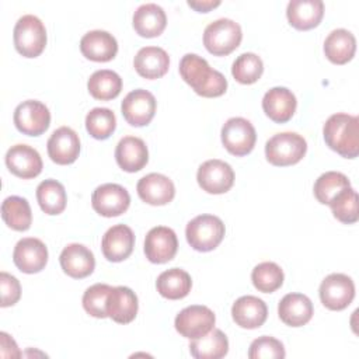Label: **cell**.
I'll list each match as a JSON object with an SVG mask.
<instances>
[{
    "label": "cell",
    "instance_id": "obj_38",
    "mask_svg": "<svg viewBox=\"0 0 359 359\" xmlns=\"http://www.w3.org/2000/svg\"><path fill=\"white\" fill-rule=\"evenodd\" d=\"M116 128V118L109 108H93L86 116L87 132L98 140L108 139Z\"/></svg>",
    "mask_w": 359,
    "mask_h": 359
},
{
    "label": "cell",
    "instance_id": "obj_20",
    "mask_svg": "<svg viewBox=\"0 0 359 359\" xmlns=\"http://www.w3.org/2000/svg\"><path fill=\"white\" fill-rule=\"evenodd\" d=\"M60 266L66 275L74 279H83L93 273L95 258L86 245L73 243L66 245L59 257Z\"/></svg>",
    "mask_w": 359,
    "mask_h": 359
},
{
    "label": "cell",
    "instance_id": "obj_6",
    "mask_svg": "<svg viewBox=\"0 0 359 359\" xmlns=\"http://www.w3.org/2000/svg\"><path fill=\"white\" fill-rule=\"evenodd\" d=\"M243 39L241 27L230 18H219L203 31V45L215 56H226L236 50Z\"/></svg>",
    "mask_w": 359,
    "mask_h": 359
},
{
    "label": "cell",
    "instance_id": "obj_2",
    "mask_svg": "<svg viewBox=\"0 0 359 359\" xmlns=\"http://www.w3.org/2000/svg\"><path fill=\"white\" fill-rule=\"evenodd\" d=\"M327 146L345 158L359 154V118L338 112L331 115L323 128Z\"/></svg>",
    "mask_w": 359,
    "mask_h": 359
},
{
    "label": "cell",
    "instance_id": "obj_17",
    "mask_svg": "<svg viewBox=\"0 0 359 359\" xmlns=\"http://www.w3.org/2000/svg\"><path fill=\"white\" fill-rule=\"evenodd\" d=\"M6 165L11 174L29 180L42 171L41 154L28 144H14L6 153Z\"/></svg>",
    "mask_w": 359,
    "mask_h": 359
},
{
    "label": "cell",
    "instance_id": "obj_16",
    "mask_svg": "<svg viewBox=\"0 0 359 359\" xmlns=\"http://www.w3.org/2000/svg\"><path fill=\"white\" fill-rule=\"evenodd\" d=\"M46 149L53 163L60 165L72 164L80 154L79 135L69 126H60L48 139Z\"/></svg>",
    "mask_w": 359,
    "mask_h": 359
},
{
    "label": "cell",
    "instance_id": "obj_30",
    "mask_svg": "<svg viewBox=\"0 0 359 359\" xmlns=\"http://www.w3.org/2000/svg\"><path fill=\"white\" fill-rule=\"evenodd\" d=\"M356 50V39L348 29L338 28L328 34L324 41V53L335 65L348 63Z\"/></svg>",
    "mask_w": 359,
    "mask_h": 359
},
{
    "label": "cell",
    "instance_id": "obj_11",
    "mask_svg": "<svg viewBox=\"0 0 359 359\" xmlns=\"http://www.w3.org/2000/svg\"><path fill=\"white\" fill-rule=\"evenodd\" d=\"M196 180L205 192L219 195L227 192L233 187L234 171L226 161L212 158L199 165Z\"/></svg>",
    "mask_w": 359,
    "mask_h": 359
},
{
    "label": "cell",
    "instance_id": "obj_31",
    "mask_svg": "<svg viewBox=\"0 0 359 359\" xmlns=\"http://www.w3.org/2000/svg\"><path fill=\"white\" fill-rule=\"evenodd\" d=\"M189 352L195 359H220L229 352V339L222 330L213 328L195 338L189 344Z\"/></svg>",
    "mask_w": 359,
    "mask_h": 359
},
{
    "label": "cell",
    "instance_id": "obj_18",
    "mask_svg": "<svg viewBox=\"0 0 359 359\" xmlns=\"http://www.w3.org/2000/svg\"><path fill=\"white\" fill-rule=\"evenodd\" d=\"M139 198L153 206H163L170 203L175 195L174 182L158 172H150L142 177L136 185Z\"/></svg>",
    "mask_w": 359,
    "mask_h": 359
},
{
    "label": "cell",
    "instance_id": "obj_39",
    "mask_svg": "<svg viewBox=\"0 0 359 359\" xmlns=\"http://www.w3.org/2000/svg\"><path fill=\"white\" fill-rule=\"evenodd\" d=\"M264 72V63L262 59L252 53L245 52L241 53L231 66V74L233 77L241 83V84H252L259 80Z\"/></svg>",
    "mask_w": 359,
    "mask_h": 359
},
{
    "label": "cell",
    "instance_id": "obj_43",
    "mask_svg": "<svg viewBox=\"0 0 359 359\" xmlns=\"http://www.w3.org/2000/svg\"><path fill=\"white\" fill-rule=\"evenodd\" d=\"M0 290H1V307L14 306L21 297V286L15 276L1 272L0 273Z\"/></svg>",
    "mask_w": 359,
    "mask_h": 359
},
{
    "label": "cell",
    "instance_id": "obj_37",
    "mask_svg": "<svg viewBox=\"0 0 359 359\" xmlns=\"http://www.w3.org/2000/svg\"><path fill=\"white\" fill-rule=\"evenodd\" d=\"M283 271L275 262L266 261L258 264L251 272V280L257 290L262 293H272L283 283Z\"/></svg>",
    "mask_w": 359,
    "mask_h": 359
},
{
    "label": "cell",
    "instance_id": "obj_14",
    "mask_svg": "<svg viewBox=\"0 0 359 359\" xmlns=\"http://www.w3.org/2000/svg\"><path fill=\"white\" fill-rule=\"evenodd\" d=\"M154 95L143 88L130 91L121 104V111L125 121L132 126H144L150 123L156 114Z\"/></svg>",
    "mask_w": 359,
    "mask_h": 359
},
{
    "label": "cell",
    "instance_id": "obj_21",
    "mask_svg": "<svg viewBox=\"0 0 359 359\" xmlns=\"http://www.w3.org/2000/svg\"><path fill=\"white\" fill-rule=\"evenodd\" d=\"M296 107V97L286 87H273L268 90L262 98V109L265 115L276 123H285L292 119Z\"/></svg>",
    "mask_w": 359,
    "mask_h": 359
},
{
    "label": "cell",
    "instance_id": "obj_24",
    "mask_svg": "<svg viewBox=\"0 0 359 359\" xmlns=\"http://www.w3.org/2000/svg\"><path fill=\"white\" fill-rule=\"evenodd\" d=\"M80 50L93 62H109L118 52V42L112 34L94 29L83 35L80 39Z\"/></svg>",
    "mask_w": 359,
    "mask_h": 359
},
{
    "label": "cell",
    "instance_id": "obj_35",
    "mask_svg": "<svg viewBox=\"0 0 359 359\" xmlns=\"http://www.w3.org/2000/svg\"><path fill=\"white\" fill-rule=\"evenodd\" d=\"M36 199L42 212L55 216L65 210L67 195L65 187L59 181L45 180L36 188Z\"/></svg>",
    "mask_w": 359,
    "mask_h": 359
},
{
    "label": "cell",
    "instance_id": "obj_42",
    "mask_svg": "<svg viewBox=\"0 0 359 359\" xmlns=\"http://www.w3.org/2000/svg\"><path fill=\"white\" fill-rule=\"evenodd\" d=\"M286 356L283 344L268 335L254 339L248 349L250 359H283Z\"/></svg>",
    "mask_w": 359,
    "mask_h": 359
},
{
    "label": "cell",
    "instance_id": "obj_25",
    "mask_svg": "<svg viewBox=\"0 0 359 359\" xmlns=\"http://www.w3.org/2000/svg\"><path fill=\"white\" fill-rule=\"evenodd\" d=\"M115 160L126 172L140 171L149 161L147 146L140 137L125 136L116 144Z\"/></svg>",
    "mask_w": 359,
    "mask_h": 359
},
{
    "label": "cell",
    "instance_id": "obj_19",
    "mask_svg": "<svg viewBox=\"0 0 359 359\" xmlns=\"http://www.w3.org/2000/svg\"><path fill=\"white\" fill-rule=\"evenodd\" d=\"M135 247V234L126 224H115L102 236L101 250L104 257L112 262L126 259Z\"/></svg>",
    "mask_w": 359,
    "mask_h": 359
},
{
    "label": "cell",
    "instance_id": "obj_41",
    "mask_svg": "<svg viewBox=\"0 0 359 359\" xmlns=\"http://www.w3.org/2000/svg\"><path fill=\"white\" fill-rule=\"evenodd\" d=\"M112 286L107 283H95L90 286L84 294H83V307L84 310L95 317V318H105L108 317L107 314V300L108 294L111 292Z\"/></svg>",
    "mask_w": 359,
    "mask_h": 359
},
{
    "label": "cell",
    "instance_id": "obj_36",
    "mask_svg": "<svg viewBox=\"0 0 359 359\" xmlns=\"http://www.w3.org/2000/svg\"><path fill=\"white\" fill-rule=\"evenodd\" d=\"M351 187V181L348 177L338 171H327L321 174L314 182V196L316 199L323 203L328 205L341 191Z\"/></svg>",
    "mask_w": 359,
    "mask_h": 359
},
{
    "label": "cell",
    "instance_id": "obj_40",
    "mask_svg": "<svg viewBox=\"0 0 359 359\" xmlns=\"http://www.w3.org/2000/svg\"><path fill=\"white\" fill-rule=\"evenodd\" d=\"M328 205L337 220L345 224H352L358 222V194L352 187L341 191Z\"/></svg>",
    "mask_w": 359,
    "mask_h": 359
},
{
    "label": "cell",
    "instance_id": "obj_10",
    "mask_svg": "<svg viewBox=\"0 0 359 359\" xmlns=\"http://www.w3.org/2000/svg\"><path fill=\"white\" fill-rule=\"evenodd\" d=\"M353 297V280L345 273H331L320 285V300L328 310H344L352 303Z\"/></svg>",
    "mask_w": 359,
    "mask_h": 359
},
{
    "label": "cell",
    "instance_id": "obj_8",
    "mask_svg": "<svg viewBox=\"0 0 359 359\" xmlns=\"http://www.w3.org/2000/svg\"><path fill=\"white\" fill-rule=\"evenodd\" d=\"M15 128L28 136L42 135L50 123V112L45 104L38 100H27L14 109Z\"/></svg>",
    "mask_w": 359,
    "mask_h": 359
},
{
    "label": "cell",
    "instance_id": "obj_3",
    "mask_svg": "<svg viewBox=\"0 0 359 359\" xmlns=\"http://www.w3.org/2000/svg\"><path fill=\"white\" fill-rule=\"evenodd\" d=\"M224 233L226 229L222 219L215 215H199L185 229L188 244L201 252L215 250L222 243Z\"/></svg>",
    "mask_w": 359,
    "mask_h": 359
},
{
    "label": "cell",
    "instance_id": "obj_5",
    "mask_svg": "<svg viewBox=\"0 0 359 359\" xmlns=\"http://www.w3.org/2000/svg\"><path fill=\"white\" fill-rule=\"evenodd\" d=\"M14 46L24 57L39 56L46 46V29L43 22L32 14L18 18L13 31Z\"/></svg>",
    "mask_w": 359,
    "mask_h": 359
},
{
    "label": "cell",
    "instance_id": "obj_33",
    "mask_svg": "<svg viewBox=\"0 0 359 359\" xmlns=\"http://www.w3.org/2000/svg\"><path fill=\"white\" fill-rule=\"evenodd\" d=\"M1 217L10 229L15 231H25L32 223L31 206L25 198L15 195L8 196L1 203Z\"/></svg>",
    "mask_w": 359,
    "mask_h": 359
},
{
    "label": "cell",
    "instance_id": "obj_29",
    "mask_svg": "<svg viewBox=\"0 0 359 359\" xmlns=\"http://www.w3.org/2000/svg\"><path fill=\"white\" fill-rule=\"evenodd\" d=\"M133 28L144 38H154L163 34L167 25L164 10L156 3H146L136 8L133 14Z\"/></svg>",
    "mask_w": 359,
    "mask_h": 359
},
{
    "label": "cell",
    "instance_id": "obj_28",
    "mask_svg": "<svg viewBox=\"0 0 359 359\" xmlns=\"http://www.w3.org/2000/svg\"><path fill=\"white\" fill-rule=\"evenodd\" d=\"M135 70L139 76L154 80L163 77L170 67L168 53L158 46H144L137 50L133 59Z\"/></svg>",
    "mask_w": 359,
    "mask_h": 359
},
{
    "label": "cell",
    "instance_id": "obj_15",
    "mask_svg": "<svg viewBox=\"0 0 359 359\" xmlns=\"http://www.w3.org/2000/svg\"><path fill=\"white\" fill-rule=\"evenodd\" d=\"M13 261L24 273L41 272L48 262V248L39 238H21L14 247Z\"/></svg>",
    "mask_w": 359,
    "mask_h": 359
},
{
    "label": "cell",
    "instance_id": "obj_27",
    "mask_svg": "<svg viewBox=\"0 0 359 359\" xmlns=\"http://www.w3.org/2000/svg\"><path fill=\"white\" fill-rule=\"evenodd\" d=\"M286 15L289 24L300 31H307L320 24L324 15L321 0H292L287 4Z\"/></svg>",
    "mask_w": 359,
    "mask_h": 359
},
{
    "label": "cell",
    "instance_id": "obj_32",
    "mask_svg": "<svg viewBox=\"0 0 359 359\" xmlns=\"http://www.w3.org/2000/svg\"><path fill=\"white\" fill-rule=\"evenodd\" d=\"M192 280L187 271L181 268H171L161 272L156 280L157 292L170 300L185 297L191 292Z\"/></svg>",
    "mask_w": 359,
    "mask_h": 359
},
{
    "label": "cell",
    "instance_id": "obj_34",
    "mask_svg": "<svg viewBox=\"0 0 359 359\" xmlns=\"http://www.w3.org/2000/svg\"><path fill=\"white\" fill-rule=\"evenodd\" d=\"M87 88L95 100L108 101L119 95L122 90V79L114 70H97L90 76L87 81Z\"/></svg>",
    "mask_w": 359,
    "mask_h": 359
},
{
    "label": "cell",
    "instance_id": "obj_45",
    "mask_svg": "<svg viewBox=\"0 0 359 359\" xmlns=\"http://www.w3.org/2000/svg\"><path fill=\"white\" fill-rule=\"evenodd\" d=\"M188 6L189 7H192L194 10H196V11H199V13H208V11H210L212 8H215V7H217V6H220V1L219 0H216V1H212V0H203V1H192V0H189L188 1Z\"/></svg>",
    "mask_w": 359,
    "mask_h": 359
},
{
    "label": "cell",
    "instance_id": "obj_44",
    "mask_svg": "<svg viewBox=\"0 0 359 359\" xmlns=\"http://www.w3.org/2000/svg\"><path fill=\"white\" fill-rule=\"evenodd\" d=\"M0 337H1V356L8 358V353L6 352V349H10V348H11V352H10V356H11V358L20 356V351H18V348H17L14 339L10 338V335H7L6 332H1Z\"/></svg>",
    "mask_w": 359,
    "mask_h": 359
},
{
    "label": "cell",
    "instance_id": "obj_12",
    "mask_svg": "<svg viewBox=\"0 0 359 359\" xmlns=\"http://www.w3.org/2000/svg\"><path fill=\"white\" fill-rule=\"evenodd\" d=\"M93 209L104 217H115L128 210L130 205L129 192L119 184H102L91 195Z\"/></svg>",
    "mask_w": 359,
    "mask_h": 359
},
{
    "label": "cell",
    "instance_id": "obj_23",
    "mask_svg": "<svg viewBox=\"0 0 359 359\" xmlns=\"http://www.w3.org/2000/svg\"><path fill=\"white\" fill-rule=\"evenodd\" d=\"M139 303L135 292L126 286L111 289L107 300V314L118 324H129L137 314Z\"/></svg>",
    "mask_w": 359,
    "mask_h": 359
},
{
    "label": "cell",
    "instance_id": "obj_1",
    "mask_svg": "<svg viewBox=\"0 0 359 359\" xmlns=\"http://www.w3.org/2000/svg\"><path fill=\"white\" fill-rule=\"evenodd\" d=\"M180 74L198 95L206 98L220 97L227 90L226 77L220 72L212 69L203 57L195 53L182 56L180 60Z\"/></svg>",
    "mask_w": 359,
    "mask_h": 359
},
{
    "label": "cell",
    "instance_id": "obj_4",
    "mask_svg": "<svg viewBox=\"0 0 359 359\" xmlns=\"http://www.w3.org/2000/svg\"><path fill=\"white\" fill-rule=\"evenodd\" d=\"M307 150L304 137L296 132L273 135L265 144L266 160L276 167H286L299 163Z\"/></svg>",
    "mask_w": 359,
    "mask_h": 359
},
{
    "label": "cell",
    "instance_id": "obj_22",
    "mask_svg": "<svg viewBox=\"0 0 359 359\" xmlns=\"http://www.w3.org/2000/svg\"><path fill=\"white\" fill-rule=\"evenodd\" d=\"M231 317L241 328H259L266 321L268 307L264 300L258 299L257 296H241L233 303Z\"/></svg>",
    "mask_w": 359,
    "mask_h": 359
},
{
    "label": "cell",
    "instance_id": "obj_9",
    "mask_svg": "<svg viewBox=\"0 0 359 359\" xmlns=\"http://www.w3.org/2000/svg\"><path fill=\"white\" fill-rule=\"evenodd\" d=\"M216 323L215 313L206 306H188L182 309L174 321L175 330L188 339L199 338L213 330Z\"/></svg>",
    "mask_w": 359,
    "mask_h": 359
},
{
    "label": "cell",
    "instance_id": "obj_13",
    "mask_svg": "<svg viewBox=\"0 0 359 359\" xmlns=\"http://www.w3.org/2000/svg\"><path fill=\"white\" fill-rule=\"evenodd\" d=\"M178 250L177 234L172 229L157 226L149 230L144 238L146 258L153 264H165L171 261Z\"/></svg>",
    "mask_w": 359,
    "mask_h": 359
},
{
    "label": "cell",
    "instance_id": "obj_7",
    "mask_svg": "<svg viewBox=\"0 0 359 359\" xmlns=\"http://www.w3.org/2000/svg\"><path fill=\"white\" fill-rule=\"evenodd\" d=\"M255 140V129L252 123L245 118H230L222 128V143L233 156L241 157L248 154L254 149Z\"/></svg>",
    "mask_w": 359,
    "mask_h": 359
},
{
    "label": "cell",
    "instance_id": "obj_26",
    "mask_svg": "<svg viewBox=\"0 0 359 359\" xmlns=\"http://www.w3.org/2000/svg\"><path fill=\"white\" fill-rule=\"evenodd\" d=\"M311 300L302 293H287L278 304L279 318L289 327H302L313 317Z\"/></svg>",
    "mask_w": 359,
    "mask_h": 359
}]
</instances>
